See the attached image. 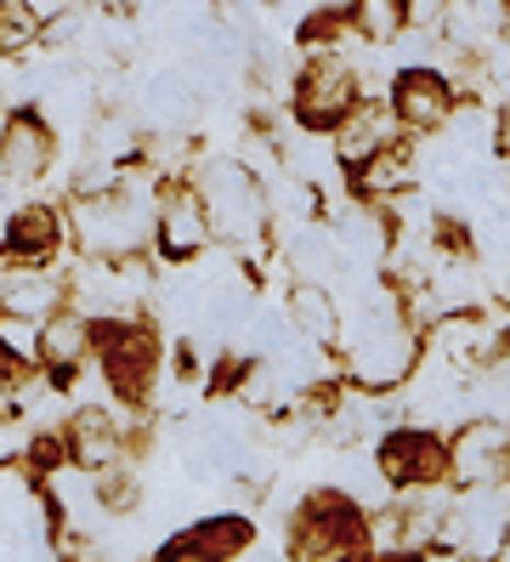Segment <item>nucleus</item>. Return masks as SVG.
Segmentation results:
<instances>
[{"instance_id": "nucleus-1", "label": "nucleus", "mask_w": 510, "mask_h": 562, "mask_svg": "<svg viewBox=\"0 0 510 562\" xmlns=\"http://www.w3.org/2000/svg\"><path fill=\"white\" fill-rule=\"evenodd\" d=\"M358 103V80L340 57H313L301 69V86H295V109L306 125H340V114H347Z\"/></svg>"}, {"instance_id": "nucleus-2", "label": "nucleus", "mask_w": 510, "mask_h": 562, "mask_svg": "<svg viewBox=\"0 0 510 562\" xmlns=\"http://www.w3.org/2000/svg\"><path fill=\"white\" fill-rule=\"evenodd\" d=\"M52 154H57V137L34 114H12L7 131H0V171L12 182H34L52 165Z\"/></svg>"}, {"instance_id": "nucleus-3", "label": "nucleus", "mask_w": 510, "mask_h": 562, "mask_svg": "<svg viewBox=\"0 0 510 562\" xmlns=\"http://www.w3.org/2000/svg\"><path fill=\"white\" fill-rule=\"evenodd\" d=\"M449 109H454V91H449V80H442V75L408 69V75L397 80V114H403L408 125L437 131L442 120H449Z\"/></svg>"}, {"instance_id": "nucleus-4", "label": "nucleus", "mask_w": 510, "mask_h": 562, "mask_svg": "<svg viewBox=\"0 0 510 562\" xmlns=\"http://www.w3.org/2000/svg\"><path fill=\"white\" fill-rule=\"evenodd\" d=\"M454 472H460L465 483H476V488L499 483V472H505V432H499L494 420H476V426H465V432H460V443H454Z\"/></svg>"}, {"instance_id": "nucleus-5", "label": "nucleus", "mask_w": 510, "mask_h": 562, "mask_svg": "<svg viewBox=\"0 0 510 562\" xmlns=\"http://www.w3.org/2000/svg\"><path fill=\"white\" fill-rule=\"evenodd\" d=\"M204 234H211V216H204V205L193 200V193H165V205H159V245L170 256H193L204 245Z\"/></svg>"}, {"instance_id": "nucleus-6", "label": "nucleus", "mask_w": 510, "mask_h": 562, "mask_svg": "<svg viewBox=\"0 0 510 562\" xmlns=\"http://www.w3.org/2000/svg\"><path fill=\"white\" fill-rule=\"evenodd\" d=\"M386 137H392V120L374 109V103H352L347 114H340L335 148H340V159H347V165H369L374 154L386 148Z\"/></svg>"}, {"instance_id": "nucleus-7", "label": "nucleus", "mask_w": 510, "mask_h": 562, "mask_svg": "<svg viewBox=\"0 0 510 562\" xmlns=\"http://www.w3.org/2000/svg\"><path fill=\"white\" fill-rule=\"evenodd\" d=\"M381 467H386L392 483H420V477H437L442 454H437V443L420 438V432H397V438L381 449Z\"/></svg>"}, {"instance_id": "nucleus-8", "label": "nucleus", "mask_w": 510, "mask_h": 562, "mask_svg": "<svg viewBox=\"0 0 510 562\" xmlns=\"http://www.w3.org/2000/svg\"><path fill=\"white\" fill-rule=\"evenodd\" d=\"M290 318H295V329L306 341H335V329H340L335 302H329L324 284H295L290 290Z\"/></svg>"}, {"instance_id": "nucleus-9", "label": "nucleus", "mask_w": 510, "mask_h": 562, "mask_svg": "<svg viewBox=\"0 0 510 562\" xmlns=\"http://www.w3.org/2000/svg\"><path fill=\"white\" fill-rule=\"evenodd\" d=\"M86 324H75V318H57V324H46L41 329V341H34V358H46L52 363V370H75V363L86 358Z\"/></svg>"}, {"instance_id": "nucleus-10", "label": "nucleus", "mask_w": 510, "mask_h": 562, "mask_svg": "<svg viewBox=\"0 0 510 562\" xmlns=\"http://www.w3.org/2000/svg\"><path fill=\"white\" fill-rule=\"evenodd\" d=\"M7 239H12L18 256H46V250L57 245V211H52V205L18 211V216L7 222Z\"/></svg>"}, {"instance_id": "nucleus-11", "label": "nucleus", "mask_w": 510, "mask_h": 562, "mask_svg": "<svg viewBox=\"0 0 510 562\" xmlns=\"http://www.w3.org/2000/svg\"><path fill=\"white\" fill-rule=\"evenodd\" d=\"M238 546H245V522H238V517H216V522H204V528L188 535L193 562H227Z\"/></svg>"}, {"instance_id": "nucleus-12", "label": "nucleus", "mask_w": 510, "mask_h": 562, "mask_svg": "<svg viewBox=\"0 0 510 562\" xmlns=\"http://www.w3.org/2000/svg\"><path fill=\"white\" fill-rule=\"evenodd\" d=\"M41 35V12L34 0H0V52H18Z\"/></svg>"}, {"instance_id": "nucleus-13", "label": "nucleus", "mask_w": 510, "mask_h": 562, "mask_svg": "<svg viewBox=\"0 0 510 562\" xmlns=\"http://www.w3.org/2000/svg\"><path fill=\"white\" fill-rule=\"evenodd\" d=\"M34 318H18V313H0V352H12V358H34Z\"/></svg>"}, {"instance_id": "nucleus-14", "label": "nucleus", "mask_w": 510, "mask_h": 562, "mask_svg": "<svg viewBox=\"0 0 510 562\" xmlns=\"http://www.w3.org/2000/svg\"><path fill=\"white\" fill-rule=\"evenodd\" d=\"M318 12H329V18H352V12H358V0H318Z\"/></svg>"}, {"instance_id": "nucleus-15", "label": "nucleus", "mask_w": 510, "mask_h": 562, "mask_svg": "<svg viewBox=\"0 0 510 562\" xmlns=\"http://www.w3.org/2000/svg\"><path fill=\"white\" fill-rule=\"evenodd\" d=\"M381 562H408V557H381Z\"/></svg>"}]
</instances>
